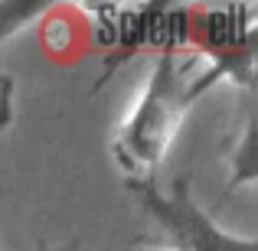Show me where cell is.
Masks as SVG:
<instances>
[{"instance_id": "6da1fadb", "label": "cell", "mask_w": 258, "mask_h": 251, "mask_svg": "<svg viewBox=\"0 0 258 251\" xmlns=\"http://www.w3.org/2000/svg\"><path fill=\"white\" fill-rule=\"evenodd\" d=\"M189 65L193 59H180L173 52L154 59L138 105L111 140L114 163L124 170V180H144V173L164 160L189 108Z\"/></svg>"}, {"instance_id": "7a4b0ae2", "label": "cell", "mask_w": 258, "mask_h": 251, "mask_svg": "<svg viewBox=\"0 0 258 251\" xmlns=\"http://www.w3.org/2000/svg\"><path fill=\"white\" fill-rule=\"evenodd\" d=\"M95 17V43L105 52L101 62V75L92 92L108 85L114 72L127 62V59L141 56V52H173L193 46V7L180 4H131V7H108L95 4L85 7Z\"/></svg>"}, {"instance_id": "3957f363", "label": "cell", "mask_w": 258, "mask_h": 251, "mask_svg": "<svg viewBox=\"0 0 258 251\" xmlns=\"http://www.w3.org/2000/svg\"><path fill=\"white\" fill-rule=\"evenodd\" d=\"M258 13L248 4L193 7V46L209 59L203 75L189 78V105L222 78L252 88L258 59Z\"/></svg>"}, {"instance_id": "277c9868", "label": "cell", "mask_w": 258, "mask_h": 251, "mask_svg": "<svg viewBox=\"0 0 258 251\" xmlns=\"http://www.w3.org/2000/svg\"><path fill=\"white\" fill-rule=\"evenodd\" d=\"M124 186L138 196L144 212L176 238V251H258L255 238H239L219 228L189 193L186 176H176L170 193H160L151 180H124Z\"/></svg>"}, {"instance_id": "5b68a950", "label": "cell", "mask_w": 258, "mask_h": 251, "mask_svg": "<svg viewBox=\"0 0 258 251\" xmlns=\"http://www.w3.org/2000/svg\"><path fill=\"white\" fill-rule=\"evenodd\" d=\"M255 134H258V121L255 111L248 108L245 124H242V137L232 150V176H229V186H248L258 180V147H255Z\"/></svg>"}, {"instance_id": "8992f818", "label": "cell", "mask_w": 258, "mask_h": 251, "mask_svg": "<svg viewBox=\"0 0 258 251\" xmlns=\"http://www.w3.org/2000/svg\"><path fill=\"white\" fill-rule=\"evenodd\" d=\"M49 13H52V4H46V0H4L0 4V43H7L26 23L49 17Z\"/></svg>"}, {"instance_id": "52a82bcc", "label": "cell", "mask_w": 258, "mask_h": 251, "mask_svg": "<svg viewBox=\"0 0 258 251\" xmlns=\"http://www.w3.org/2000/svg\"><path fill=\"white\" fill-rule=\"evenodd\" d=\"M13 75H7V72H0V131H7L13 121Z\"/></svg>"}, {"instance_id": "ba28073f", "label": "cell", "mask_w": 258, "mask_h": 251, "mask_svg": "<svg viewBox=\"0 0 258 251\" xmlns=\"http://www.w3.org/2000/svg\"><path fill=\"white\" fill-rule=\"evenodd\" d=\"M46 251H82V245H79V241L72 238V241H62V245H52V248H46Z\"/></svg>"}, {"instance_id": "9c48e42d", "label": "cell", "mask_w": 258, "mask_h": 251, "mask_svg": "<svg viewBox=\"0 0 258 251\" xmlns=\"http://www.w3.org/2000/svg\"><path fill=\"white\" fill-rule=\"evenodd\" d=\"M173 251H176V248H173Z\"/></svg>"}]
</instances>
